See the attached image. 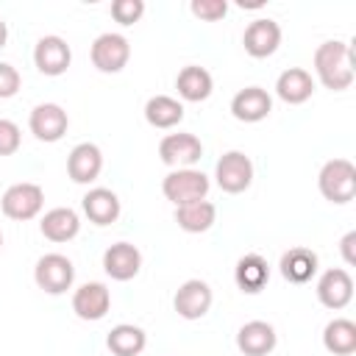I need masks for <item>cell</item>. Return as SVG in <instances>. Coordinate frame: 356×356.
<instances>
[{
    "label": "cell",
    "instance_id": "obj_1",
    "mask_svg": "<svg viewBox=\"0 0 356 356\" xmlns=\"http://www.w3.org/2000/svg\"><path fill=\"white\" fill-rule=\"evenodd\" d=\"M314 72L331 92H345L353 83V47L342 39H328L314 50Z\"/></svg>",
    "mask_w": 356,
    "mask_h": 356
},
{
    "label": "cell",
    "instance_id": "obj_2",
    "mask_svg": "<svg viewBox=\"0 0 356 356\" xmlns=\"http://www.w3.org/2000/svg\"><path fill=\"white\" fill-rule=\"evenodd\" d=\"M317 186L320 195L337 206L350 203L356 197V167L348 159H331L323 164L320 175H317Z\"/></svg>",
    "mask_w": 356,
    "mask_h": 356
},
{
    "label": "cell",
    "instance_id": "obj_3",
    "mask_svg": "<svg viewBox=\"0 0 356 356\" xmlns=\"http://www.w3.org/2000/svg\"><path fill=\"white\" fill-rule=\"evenodd\" d=\"M209 175L195 170V167H184V170H172L164 175L161 181V192L172 206H184L192 200H206L209 195Z\"/></svg>",
    "mask_w": 356,
    "mask_h": 356
},
{
    "label": "cell",
    "instance_id": "obj_4",
    "mask_svg": "<svg viewBox=\"0 0 356 356\" xmlns=\"http://www.w3.org/2000/svg\"><path fill=\"white\" fill-rule=\"evenodd\" d=\"M44 206V192L39 184H31V181H19V184H11L6 192H3V200H0V209L8 220H33Z\"/></svg>",
    "mask_w": 356,
    "mask_h": 356
},
{
    "label": "cell",
    "instance_id": "obj_5",
    "mask_svg": "<svg viewBox=\"0 0 356 356\" xmlns=\"http://www.w3.org/2000/svg\"><path fill=\"white\" fill-rule=\"evenodd\" d=\"M33 281L39 289H44L47 295H61L72 286L75 281V267L67 256L61 253H44L36 267H33Z\"/></svg>",
    "mask_w": 356,
    "mask_h": 356
},
{
    "label": "cell",
    "instance_id": "obj_6",
    "mask_svg": "<svg viewBox=\"0 0 356 356\" xmlns=\"http://www.w3.org/2000/svg\"><path fill=\"white\" fill-rule=\"evenodd\" d=\"M214 178L222 192L239 195L253 184V161L242 150H228L220 156V161L214 167Z\"/></svg>",
    "mask_w": 356,
    "mask_h": 356
},
{
    "label": "cell",
    "instance_id": "obj_7",
    "mask_svg": "<svg viewBox=\"0 0 356 356\" xmlns=\"http://www.w3.org/2000/svg\"><path fill=\"white\" fill-rule=\"evenodd\" d=\"M92 64L95 70L106 72V75H114V72H122L128 58H131V44L122 33H100L95 42H92Z\"/></svg>",
    "mask_w": 356,
    "mask_h": 356
},
{
    "label": "cell",
    "instance_id": "obj_8",
    "mask_svg": "<svg viewBox=\"0 0 356 356\" xmlns=\"http://www.w3.org/2000/svg\"><path fill=\"white\" fill-rule=\"evenodd\" d=\"M211 300H214L211 286L206 281H200V278H189V281H184L178 286V292L172 298V306H175L178 317H184V320H200V317L209 314Z\"/></svg>",
    "mask_w": 356,
    "mask_h": 356
},
{
    "label": "cell",
    "instance_id": "obj_9",
    "mask_svg": "<svg viewBox=\"0 0 356 356\" xmlns=\"http://www.w3.org/2000/svg\"><path fill=\"white\" fill-rule=\"evenodd\" d=\"M159 156L167 167H175V170H184V167H192L195 161H200L203 156V145L195 134H167L161 142H159Z\"/></svg>",
    "mask_w": 356,
    "mask_h": 356
},
{
    "label": "cell",
    "instance_id": "obj_10",
    "mask_svg": "<svg viewBox=\"0 0 356 356\" xmlns=\"http://www.w3.org/2000/svg\"><path fill=\"white\" fill-rule=\"evenodd\" d=\"M70 117L58 103H39L31 117H28V128L39 142H58L67 134Z\"/></svg>",
    "mask_w": 356,
    "mask_h": 356
},
{
    "label": "cell",
    "instance_id": "obj_11",
    "mask_svg": "<svg viewBox=\"0 0 356 356\" xmlns=\"http://www.w3.org/2000/svg\"><path fill=\"white\" fill-rule=\"evenodd\" d=\"M72 61V50L61 36H42L33 47V64L42 75H64Z\"/></svg>",
    "mask_w": 356,
    "mask_h": 356
},
{
    "label": "cell",
    "instance_id": "obj_12",
    "mask_svg": "<svg viewBox=\"0 0 356 356\" xmlns=\"http://www.w3.org/2000/svg\"><path fill=\"white\" fill-rule=\"evenodd\" d=\"M242 44H245V53L253 56V58H267L278 50L281 44V25L270 17H261V19H253L248 28H245V36H242Z\"/></svg>",
    "mask_w": 356,
    "mask_h": 356
},
{
    "label": "cell",
    "instance_id": "obj_13",
    "mask_svg": "<svg viewBox=\"0 0 356 356\" xmlns=\"http://www.w3.org/2000/svg\"><path fill=\"white\" fill-rule=\"evenodd\" d=\"M353 298V278L348 270L342 267H331L320 275L317 281V300L325 306V309H345Z\"/></svg>",
    "mask_w": 356,
    "mask_h": 356
},
{
    "label": "cell",
    "instance_id": "obj_14",
    "mask_svg": "<svg viewBox=\"0 0 356 356\" xmlns=\"http://www.w3.org/2000/svg\"><path fill=\"white\" fill-rule=\"evenodd\" d=\"M108 306H111V292H108V286L100 284V281L83 284V286H78L75 295H72V312H75L81 320H89V323L103 320V317L108 314Z\"/></svg>",
    "mask_w": 356,
    "mask_h": 356
},
{
    "label": "cell",
    "instance_id": "obj_15",
    "mask_svg": "<svg viewBox=\"0 0 356 356\" xmlns=\"http://www.w3.org/2000/svg\"><path fill=\"white\" fill-rule=\"evenodd\" d=\"M103 270L114 281H131L142 270V253L131 242H114L103 253Z\"/></svg>",
    "mask_w": 356,
    "mask_h": 356
},
{
    "label": "cell",
    "instance_id": "obj_16",
    "mask_svg": "<svg viewBox=\"0 0 356 356\" xmlns=\"http://www.w3.org/2000/svg\"><path fill=\"white\" fill-rule=\"evenodd\" d=\"M273 111V97L261 86H245L231 100V114L239 122H261Z\"/></svg>",
    "mask_w": 356,
    "mask_h": 356
},
{
    "label": "cell",
    "instance_id": "obj_17",
    "mask_svg": "<svg viewBox=\"0 0 356 356\" xmlns=\"http://www.w3.org/2000/svg\"><path fill=\"white\" fill-rule=\"evenodd\" d=\"M100 170H103V153H100L97 145L81 142V145H75L70 150V156H67V172H70V178L75 184H92V181H97Z\"/></svg>",
    "mask_w": 356,
    "mask_h": 356
},
{
    "label": "cell",
    "instance_id": "obj_18",
    "mask_svg": "<svg viewBox=\"0 0 356 356\" xmlns=\"http://www.w3.org/2000/svg\"><path fill=\"white\" fill-rule=\"evenodd\" d=\"M275 342H278L275 328L264 320H250L236 331V348L245 356H267L275 348Z\"/></svg>",
    "mask_w": 356,
    "mask_h": 356
},
{
    "label": "cell",
    "instance_id": "obj_19",
    "mask_svg": "<svg viewBox=\"0 0 356 356\" xmlns=\"http://www.w3.org/2000/svg\"><path fill=\"white\" fill-rule=\"evenodd\" d=\"M39 231H42V236L50 239V242H70V239L78 236L81 220H78L75 209L58 206V209L44 211V217H42V222H39Z\"/></svg>",
    "mask_w": 356,
    "mask_h": 356
},
{
    "label": "cell",
    "instance_id": "obj_20",
    "mask_svg": "<svg viewBox=\"0 0 356 356\" xmlns=\"http://www.w3.org/2000/svg\"><path fill=\"white\" fill-rule=\"evenodd\" d=\"M81 206H83V214L95 222V225H111L117 217H120V197L111 192V189H106V186H95V189H89L86 195H83V200H81Z\"/></svg>",
    "mask_w": 356,
    "mask_h": 356
},
{
    "label": "cell",
    "instance_id": "obj_21",
    "mask_svg": "<svg viewBox=\"0 0 356 356\" xmlns=\"http://www.w3.org/2000/svg\"><path fill=\"white\" fill-rule=\"evenodd\" d=\"M312 92H314L312 72H306V70H300V67L284 70V72L278 75V81H275V95H278L284 103H289V106L306 103V100L312 97Z\"/></svg>",
    "mask_w": 356,
    "mask_h": 356
},
{
    "label": "cell",
    "instance_id": "obj_22",
    "mask_svg": "<svg viewBox=\"0 0 356 356\" xmlns=\"http://www.w3.org/2000/svg\"><path fill=\"white\" fill-rule=\"evenodd\" d=\"M234 281H236V286H239L245 295L261 292V289L267 286V281H270V267H267L264 256H259V253L242 256V259L236 261V267H234Z\"/></svg>",
    "mask_w": 356,
    "mask_h": 356
},
{
    "label": "cell",
    "instance_id": "obj_23",
    "mask_svg": "<svg viewBox=\"0 0 356 356\" xmlns=\"http://www.w3.org/2000/svg\"><path fill=\"white\" fill-rule=\"evenodd\" d=\"M217 220V206L211 200H192L184 206H175V222L186 234H203L214 225Z\"/></svg>",
    "mask_w": 356,
    "mask_h": 356
},
{
    "label": "cell",
    "instance_id": "obj_24",
    "mask_svg": "<svg viewBox=\"0 0 356 356\" xmlns=\"http://www.w3.org/2000/svg\"><path fill=\"white\" fill-rule=\"evenodd\" d=\"M278 267H281V275H284L289 284H306V281H312L314 273H317V253L309 250V248H289V250L281 256Z\"/></svg>",
    "mask_w": 356,
    "mask_h": 356
},
{
    "label": "cell",
    "instance_id": "obj_25",
    "mask_svg": "<svg viewBox=\"0 0 356 356\" xmlns=\"http://www.w3.org/2000/svg\"><path fill=\"white\" fill-rule=\"evenodd\" d=\"M175 89H178V95H181L186 103H200V100H206V97L211 95L214 81H211V72H209V70H203V67H197V64H189V67H184V70L178 72Z\"/></svg>",
    "mask_w": 356,
    "mask_h": 356
},
{
    "label": "cell",
    "instance_id": "obj_26",
    "mask_svg": "<svg viewBox=\"0 0 356 356\" xmlns=\"http://www.w3.org/2000/svg\"><path fill=\"white\" fill-rule=\"evenodd\" d=\"M323 345L334 356H350L356 350V323L348 317H337L323 328Z\"/></svg>",
    "mask_w": 356,
    "mask_h": 356
},
{
    "label": "cell",
    "instance_id": "obj_27",
    "mask_svg": "<svg viewBox=\"0 0 356 356\" xmlns=\"http://www.w3.org/2000/svg\"><path fill=\"white\" fill-rule=\"evenodd\" d=\"M106 345L114 356H139L147 345V334L139 328V325H131V323H120L108 331L106 337Z\"/></svg>",
    "mask_w": 356,
    "mask_h": 356
},
{
    "label": "cell",
    "instance_id": "obj_28",
    "mask_svg": "<svg viewBox=\"0 0 356 356\" xmlns=\"http://www.w3.org/2000/svg\"><path fill=\"white\" fill-rule=\"evenodd\" d=\"M145 120L153 128H175L184 120V106L170 95H153L145 103Z\"/></svg>",
    "mask_w": 356,
    "mask_h": 356
},
{
    "label": "cell",
    "instance_id": "obj_29",
    "mask_svg": "<svg viewBox=\"0 0 356 356\" xmlns=\"http://www.w3.org/2000/svg\"><path fill=\"white\" fill-rule=\"evenodd\" d=\"M189 11H192L197 19H203V22H217V19L225 17L228 3H225V0H192V3H189Z\"/></svg>",
    "mask_w": 356,
    "mask_h": 356
},
{
    "label": "cell",
    "instance_id": "obj_30",
    "mask_svg": "<svg viewBox=\"0 0 356 356\" xmlns=\"http://www.w3.org/2000/svg\"><path fill=\"white\" fill-rule=\"evenodd\" d=\"M142 14H145V3L142 0H114L111 3V17L120 25H134V22H139Z\"/></svg>",
    "mask_w": 356,
    "mask_h": 356
},
{
    "label": "cell",
    "instance_id": "obj_31",
    "mask_svg": "<svg viewBox=\"0 0 356 356\" xmlns=\"http://www.w3.org/2000/svg\"><path fill=\"white\" fill-rule=\"evenodd\" d=\"M22 145V134H19V125L14 120H6L0 117V156H14Z\"/></svg>",
    "mask_w": 356,
    "mask_h": 356
},
{
    "label": "cell",
    "instance_id": "obj_32",
    "mask_svg": "<svg viewBox=\"0 0 356 356\" xmlns=\"http://www.w3.org/2000/svg\"><path fill=\"white\" fill-rule=\"evenodd\" d=\"M19 72H17V67H11V64H6V61H0V100H8V97H14L17 92H19Z\"/></svg>",
    "mask_w": 356,
    "mask_h": 356
},
{
    "label": "cell",
    "instance_id": "obj_33",
    "mask_svg": "<svg viewBox=\"0 0 356 356\" xmlns=\"http://www.w3.org/2000/svg\"><path fill=\"white\" fill-rule=\"evenodd\" d=\"M339 248H342V259H345V264H356V231H348L345 236H342V242H339Z\"/></svg>",
    "mask_w": 356,
    "mask_h": 356
},
{
    "label": "cell",
    "instance_id": "obj_34",
    "mask_svg": "<svg viewBox=\"0 0 356 356\" xmlns=\"http://www.w3.org/2000/svg\"><path fill=\"white\" fill-rule=\"evenodd\" d=\"M6 39H8V28H6V22L0 19V50L6 47Z\"/></svg>",
    "mask_w": 356,
    "mask_h": 356
},
{
    "label": "cell",
    "instance_id": "obj_35",
    "mask_svg": "<svg viewBox=\"0 0 356 356\" xmlns=\"http://www.w3.org/2000/svg\"><path fill=\"white\" fill-rule=\"evenodd\" d=\"M0 248H3V231H0Z\"/></svg>",
    "mask_w": 356,
    "mask_h": 356
}]
</instances>
